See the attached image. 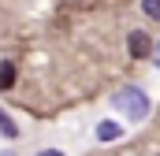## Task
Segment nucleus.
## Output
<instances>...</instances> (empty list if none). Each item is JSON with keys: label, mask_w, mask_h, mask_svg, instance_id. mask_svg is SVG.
<instances>
[{"label": "nucleus", "mask_w": 160, "mask_h": 156, "mask_svg": "<svg viewBox=\"0 0 160 156\" xmlns=\"http://www.w3.org/2000/svg\"><path fill=\"white\" fill-rule=\"evenodd\" d=\"M0 138H19V126H15V119L8 115L4 108H0Z\"/></svg>", "instance_id": "nucleus-4"}, {"label": "nucleus", "mask_w": 160, "mask_h": 156, "mask_svg": "<svg viewBox=\"0 0 160 156\" xmlns=\"http://www.w3.org/2000/svg\"><path fill=\"white\" fill-rule=\"evenodd\" d=\"M0 156H19V153H11V149H8V153H0Z\"/></svg>", "instance_id": "nucleus-8"}, {"label": "nucleus", "mask_w": 160, "mask_h": 156, "mask_svg": "<svg viewBox=\"0 0 160 156\" xmlns=\"http://www.w3.org/2000/svg\"><path fill=\"white\" fill-rule=\"evenodd\" d=\"M127 52H130L134 60H145V56L153 52V41H149V34H145V30H130V34H127Z\"/></svg>", "instance_id": "nucleus-2"}, {"label": "nucleus", "mask_w": 160, "mask_h": 156, "mask_svg": "<svg viewBox=\"0 0 160 156\" xmlns=\"http://www.w3.org/2000/svg\"><path fill=\"white\" fill-rule=\"evenodd\" d=\"M119 138H123L119 123H112V119H101V123H97V141H101V145H112V141H119Z\"/></svg>", "instance_id": "nucleus-3"}, {"label": "nucleus", "mask_w": 160, "mask_h": 156, "mask_svg": "<svg viewBox=\"0 0 160 156\" xmlns=\"http://www.w3.org/2000/svg\"><path fill=\"white\" fill-rule=\"evenodd\" d=\"M38 156H63V153H60V149H41Z\"/></svg>", "instance_id": "nucleus-7"}, {"label": "nucleus", "mask_w": 160, "mask_h": 156, "mask_svg": "<svg viewBox=\"0 0 160 156\" xmlns=\"http://www.w3.org/2000/svg\"><path fill=\"white\" fill-rule=\"evenodd\" d=\"M112 108H119L127 119H134V123H145L149 119V97H145V89H138V85H123L116 89V97H112Z\"/></svg>", "instance_id": "nucleus-1"}, {"label": "nucleus", "mask_w": 160, "mask_h": 156, "mask_svg": "<svg viewBox=\"0 0 160 156\" xmlns=\"http://www.w3.org/2000/svg\"><path fill=\"white\" fill-rule=\"evenodd\" d=\"M142 11L149 19H160V0H142Z\"/></svg>", "instance_id": "nucleus-6"}, {"label": "nucleus", "mask_w": 160, "mask_h": 156, "mask_svg": "<svg viewBox=\"0 0 160 156\" xmlns=\"http://www.w3.org/2000/svg\"><path fill=\"white\" fill-rule=\"evenodd\" d=\"M157 67H160V52H157Z\"/></svg>", "instance_id": "nucleus-9"}, {"label": "nucleus", "mask_w": 160, "mask_h": 156, "mask_svg": "<svg viewBox=\"0 0 160 156\" xmlns=\"http://www.w3.org/2000/svg\"><path fill=\"white\" fill-rule=\"evenodd\" d=\"M11 85H15V63L4 60L0 63V89H11Z\"/></svg>", "instance_id": "nucleus-5"}]
</instances>
